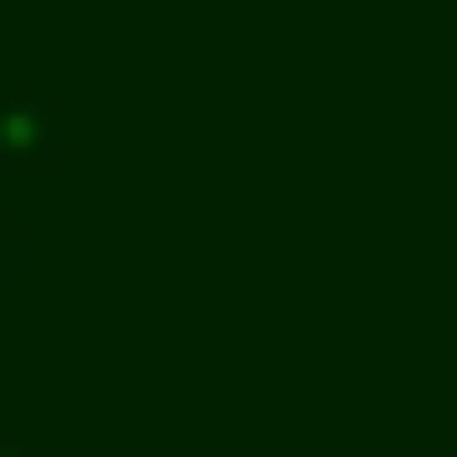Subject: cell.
<instances>
[{"label":"cell","mask_w":457,"mask_h":457,"mask_svg":"<svg viewBox=\"0 0 457 457\" xmlns=\"http://www.w3.org/2000/svg\"><path fill=\"white\" fill-rule=\"evenodd\" d=\"M0 457H29V448H20V438H0Z\"/></svg>","instance_id":"3957f363"},{"label":"cell","mask_w":457,"mask_h":457,"mask_svg":"<svg viewBox=\"0 0 457 457\" xmlns=\"http://www.w3.org/2000/svg\"><path fill=\"white\" fill-rule=\"evenodd\" d=\"M10 253H20V234H10V214H0V282H10Z\"/></svg>","instance_id":"7a4b0ae2"},{"label":"cell","mask_w":457,"mask_h":457,"mask_svg":"<svg viewBox=\"0 0 457 457\" xmlns=\"http://www.w3.org/2000/svg\"><path fill=\"white\" fill-rule=\"evenodd\" d=\"M59 146V117L39 107V97H0V166H29V156H49Z\"/></svg>","instance_id":"6da1fadb"}]
</instances>
